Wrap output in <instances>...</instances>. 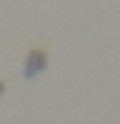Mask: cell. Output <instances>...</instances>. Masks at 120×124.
<instances>
[{"label": "cell", "instance_id": "1", "mask_svg": "<svg viewBox=\"0 0 120 124\" xmlns=\"http://www.w3.org/2000/svg\"><path fill=\"white\" fill-rule=\"evenodd\" d=\"M47 64V54L41 50H32L26 58V64H25V78L31 79L35 75H38L40 72H43L45 69Z\"/></svg>", "mask_w": 120, "mask_h": 124}, {"label": "cell", "instance_id": "2", "mask_svg": "<svg viewBox=\"0 0 120 124\" xmlns=\"http://www.w3.org/2000/svg\"><path fill=\"white\" fill-rule=\"evenodd\" d=\"M5 89H6V85H5V82H2V80H0V96L3 95Z\"/></svg>", "mask_w": 120, "mask_h": 124}]
</instances>
